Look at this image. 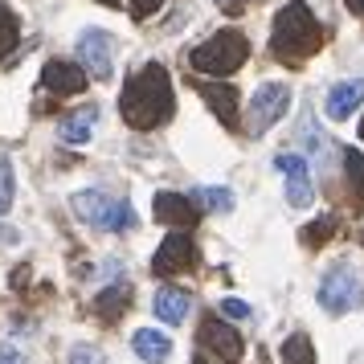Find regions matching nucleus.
<instances>
[{"label":"nucleus","instance_id":"nucleus-1","mask_svg":"<svg viewBox=\"0 0 364 364\" xmlns=\"http://www.w3.org/2000/svg\"><path fill=\"white\" fill-rule=\"evenodd\" d=\"M172 111H176V90H172V78L160 62H148L144 70H135L123 86V95H119V115L135 132H151V127L168 123Z\"/></svg>","mask_w":364,"mask_h":364},{"label":"nucleus","instance_id":"nucleus-2","mask_svg":"<svg viewBox=\"0 0 364 364\" xmlns=\"http://www.w3.org/2000/svg\"><path fill=\"white\" fill-rule=\"evenodd\" d=\"M323 46V29L315 13L307 9V0H291L274 13V29H270V53L287 62V66H299L307 62L315 50Z\"/></svg>","mask_w":364,"mask_h":364},{"label":"nucleus","instance_id":"nucleus-3","mask_svg":"<svg viewBox=\"0 0 364 364\" xmlns=\"http://www.w3.org/2000/svg\"><path fill=\"white\" fill-rule=\"evenodd\" d=\"M246 58H250L246 33L221 29V33H213L209 41H200L197 50L188 53V66L197 70V74H209V78H230L233 70L246 66Z\"/></svg>","mask_w":364,"mask_h":364},{"label":"nucleus","instance_id":"nucleus-4","mask_svg":"<svg viewBox=\"0 0 364 364\" xmlns=\"http://www.w3.org/2000/svg\"><path fill=\"white\" fill-rule=\"evenodd\" d=\"M364 303V279L352 262H336L319 282V307L328 315H348Z\"/></svg>","mask_w":364,"mask_h":364},{"label":"nucleus","instance_id":"nucleus-5","mask_svg":"<svg viewBox=\"0 0 364 364\" xmlns=\"http://www.w3.org/2000/svg\"><path fill=\"white\" fill-rule=\"evenodd\" d=\"M291 107V86L287 82H262L250 99V111H246V132L250 135H262L270 132Z\"/></svg>","mask_w":364,"mask_h":364},{"label":"nucleus","instance_id":"nucleus-6","mask_svg":"<svg viewBox=\"0 0 364 364\" xmlns=\"http://www.w3.org/2000/svg\"><path fill=\"white\" fill-rule=\"evenodd\" d=\"M78 62H82V70L90 78L107 82L111 70H115V37L107 33V29H86L78 37Z\"/></svg>","mask_w":364,"mask_h":364},{"label":"nucleus","instance_id":"nucleus-7","mask_svg":"<svg viewBox=\"0 0 364 364\" xmlns=\"http://www.w3.org/2000/svg\"><path fill=\"white\" fill-rule=\"evenodd\" d=\"M197 266V242L188 237V233H168L160 250H156V258H151V270L160 274V279H172V274H184V270H193Z\"/></svg>","mask_w":364,"mask_h":364},{"label":"nucleus","instance_id":"nucleus-8","mask_svg":"<svg viewBox=\"0 0 364 364\" xmlns=\"http://www.w3.org/2000/svg\"><path fill=\"white\" fill-rule=\"evenodd\" d=\"M197 344H200V352L205 356H213V360H221V364H237L242 360V336L225 323V319H205L200 323V331H197Z\"/></svg>","mask_w":364,"mask_h":364},{"label":"nucleus","instance_id":"nucleus-9","mask_svg":"<svg viewBox=\"0 0 364 364\" xmlns=\"http://www.w3.org/2000/svg\"><path fill=\"white\" fill-rule=\"evenodd\" d=\"M274 168H279L282 176H287V200L295 205V209H307L315 200V184H311V164H307V156H274Z\"/></svg>","mask_w":364,"mask_h":364},{"label":"nucleus","instance_id":"nucleus-10","mask_svg":"<svg viewBox=\"0 0 364 364\" xmlns=\"http://www.w3.org/2000/svg\"><path fill=\"white\" fill-rule=\"evenodd\" d=\"M86 78L90 74L82 70V62H70V58H50L46 70H41V86L58 99H70V95L86 90Z\"/></svg>","mask_w":364,"mask_h":364},{"label":"nucleus","instance_id":"nucleus-11","mask_svg":"<svg viewBox=\"0 0 364 364\" xmlns=\"http://www.w3.org/2000/svg\"><path fill=\"white\" fill-rule=\"evenodd\" d=\"M151 217L160 221V225H181V230H188V225H197L200 221V205L193 197H181V193H156V200H151Z\"/></svg>","mask_w":364,"mask_h":364},{"label":"nucleus","instance_id":"nucleus-12","mask_svg":"<svg viewBox=\"0 0 364 364\" xmlns=\"http://www.w3.org/2000/svg\"><path fill=\"white\" fill-rule=\"evenodd\" d=\"M364 102V78H348V82H336L328 90V102H323V111H328L331 123H340L348 119L356 107Z\"/></svg>","mask_w":364,"mask_h":364},{"label":"nucleus","instance_id":"nucleus-13","mask_svg":"<svg viewBox=\"0 0 364 364\" xmlns=\"http://www.w3.org/2000/svg\"><path fill=\"white\" fill-rule=\"evenodd\" d=\"M200 99L213 107V115L225 123V127H237V90L230 82H205L200 86Z\"/></svg>","mask_w":364,"mask_h":364},{"label":"nucleus","instance_id":"nucleus-14","mask_svg":"<svg viewBox=\"0 0 364 364\" xmlns=\"http://www.w3.org/2000/svg\"><path fill=\"white\" fill-rule=\"evenodd\" d=\"M151 307H156V319H164L168 328H176V323H184V315L193 307V295H188L184 287H164Z\"/></svg>","mask_w":364,"mask_h":364},{"label":"nucleus","instance_id":"nucleus-15","mask_svg":"<svg viewBox=\"0 0 364 364\" xmlns=\"http://www.w3.org/2000/svg\"><path fill=\"white\" fill-rule=\"evenodd\" d=\"M132 348H135V356H139V360L164 364L168 352H172V340H168L164 331H156V328H139V331L132 336Z\"/></svg>","mask_w":364,"mask_h":364},{"label":"nucleus","instance_id":"nucleus-16","mask_svg":"<svg viewBox=\"0 0 364 364\" xmlns=\"http://www.w3.org/2000/svg\"><path fill=\"white\" fill-rule=\"evenodd\" d=\"M95 225L99 230H111V233H127V230H135V209L123 197H107V205H102V213Z\"/></svg>","mask_w":364,"mask_h":364},{"label":"nucleus","instance_id":"nucleus-17","mask_svg":"<svg viewBox=\"0 0 364 364\" xmlns=\"http://www.w3.org/2000/svg\"><path fill=\"white\" fill-rule=\"evenodd\" d=\"M127 299H132V287H127V282H115V287H107V291L95 299V311H99L107 323H115L119 315H123V307H127Z\"/></svg>","mask_w":364,"mask_h":364},{"label":"nucleus","instance_id":"nucleus-18","mask_svg":"<svg viewBox=\"0 0 364 364\" xmlns=\"http://www.w3.org/2000/svg\"><path fill=\"white\" fill-rule=\"evenodd\" d=\"M90 123H95V107H86L82 115H66L58 123L62 144H86V139H90Z\"/></svg>","mask_w":364,"mask_h":364},{"label":"nucleus","instance_id":"nucleus-19","mask_svg":"<svg viewBox=\"0 0 364 364\" xmlns=\"http://www.w3.org/2000/svg\"><path fill=\"white\" fill-rule=\"evenodd\" d=\"M279 360L282 364H315V348L311 340L303 336V331H295V336H287L279 348Z\"/></svg>","mask_w":364,"mask_h":364},{"label":"nucleus","instance_id":"nucleus-20","mask_svg":"<svg viewBox=\"0 0 364 364\" xmlns=\"http://www.w3.org/2000/svg\"><path fill=\"white\" fill-rule=\"evenodd\" d=\"M344 156V172H348V184H352V205L360 209L364 205V151H356V148H344L340 151Z\"/></svg>","mask_w":364,"mask_h":364},{"label":"nucleus","instance_id":"nucleus-21","mask_svg":"<svg viewBox=\"0 0 364 364\" xmlns=\"http://www.w3.org/2000/svg\"><path fill=\"white\" fill-rule=\"evenodd\" d=\"M193 200H197L200 209H209V213H230L233 209V193L221 188V184H213V188H193Z\"/></svg>","mask_w":364,"mask_h":364},{"label":"nucleus","instance_id":"nucleus-22","mask_svg":"<svg viewBox=\"0 0 364 364\" xmlns=\"http://www.w3.org/2000/svg\"><path fill=\"white\" fill-rule=\"evenodd\" d=\"M17 33H21V25H17V17H13V9L0 0V62L17 50Z\"/></svg>","mask_w":364,"mask_h":364},{"label":"nucleus","instance_id":"nucleus-23","mask_svg":"<svg viewBox=\"0 0 364 364\" xmlns=\"http://www.w3.org/2000/svg\"><path fill=\"white\" fill-rule=\"evenodd\" d=\"M13 197H17V176H13V160L0 151V213L13 209Z\"/></svg>","mask_w":364,"mask_h":364},{"label":"nucleus","instance_id":"nucleus-24","mask_svg":"<svg viewBox=\"0 0 364 364\" xmlns=\"http://www.w3.org/2000/svg\"><path fill=\"white\" fill-rule=\"evenodd\" d=\"M340 230V221H336V217H319V221H315L311 230H303V242H307V246H323V242H328L331 233Z\"/></svg>","mask_w":364,"mask_h":364},{"label":"nucleus","instance_id":"nucleus-25","mask_svg":"<svg viewBox=\"0 0 364 364\" xmlns=\"http://www.w3.org/2000/svg\"><path fill=\"white\" fill-rule=\"evenodd\" d=\"M70 364H102V352L95 344H78L70 348Z\"/></svg>","mask_w":364,"mask_h":364},{"label":"nucleus","instance_id":"nucleus-26","mask_svg":"<svg viewBox=\"0 0 364 364\" xmlns=\"http://www.w3.org/2000/svg\"><path fill=\"white\" fill-rule=\"evenodd\" d=\"M160 4H164V0H127V9H132V17H135V21L156 17V13H160Z\"/></svg>","mask_w":364,"mask_h":364},{"label":"nucleus","instance_id":"nucleus-27","mask_svg":"<svg viewBox=\"0 0 364 364\" xmlns=\"http://www.w3.org/2000/svg\"><path fill=\"white\" fill-rule=\"evenodd\" d=\"M221 311L230 315V319H250V303H242V299H221Z\"/></svg>","mask_w":364,"mask_h":364},{"label":"nucleus","instance_id":"nucleus-28","mask_svg":"<svg viewBox=\"0 0 364 364\" xmlns=\"http://www.w3.org/2000/svg\"><path fill=\"white\" fill-rule=\"evenodd\" d=\"M0 364H25V356H21L13 344H4V348H0Z\"/></svg>","mask_w":364,"mask_h":364},{"label":"nucleus","instance_id":"nucleus-29","mask_svg":"<svg viewBox=\"0 0 364 364\" xmlns=\"http://www.w3.org/2000/svg\"><path fill=\"white\" fill-rule=\"evenodd\" d=\"M344 4H348V9H352V13H356V17L364 21V0H344Z\"/></svg>","mask_w":364,"mask_h":364},{"label":"nucleus","instance_id":"nucleus-30","mask_svg":"<svg viewBox=\"0 0 364 364\" xmlns=\"http://www.w3.org/2000/svg\"><path fill=\"white\" fill-rule=\"evenodd\" d=\"M99 4H107V9H119V4H123V0H99Z\"/></svg>","mask_w":364,"mask_h":364},{"label":"nucleus","instance_id":"nucleus-31","mask_svg":"<svg viewBox=\"0 0 364 364\" xmlns=\"http://www.w3.org/2000/svg\"><path fill=\"white\" fill-rule=\"evenodd\" d=\"M356 135H360V139H364V115H360V127H356Z\"/></svg>","mask_w":364,"mask_h":364},{"label":"nucleus","instance_id":"nucleus-32","mask_svg":"<svg viewBox=\"0 0 364 364\" xmlns=\"http://www.w3.org/2000/svg\"><path fill=\"white\" fill-rule=\"evenodd\" d=\"M193 364H209V360H205V356H197V360H193Z\"/></svg>","mask_w":364,"mask_h":364},{"label":"nucleus","instance_id":"nucleus-33","mask_svg":"<svg viewBox=\"0 0 364 364\" xmlns=\"http://www.w3.org/2000/svg\"><path fill=\"white\" fill-rule=\"evenodd\" d=\"M360 242H364V233H360Z\"/></svg>","mask_w":364,"mask_h":364}]
</instances>
